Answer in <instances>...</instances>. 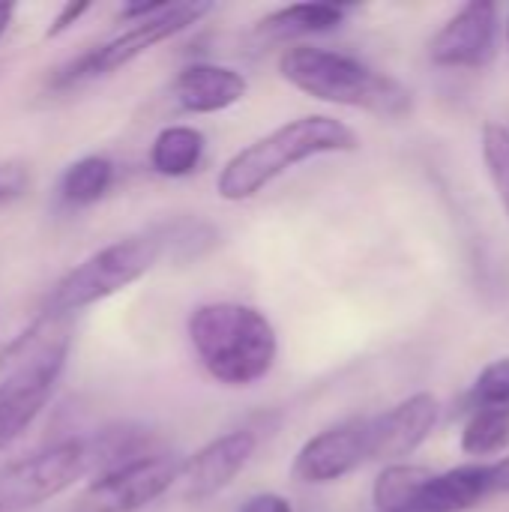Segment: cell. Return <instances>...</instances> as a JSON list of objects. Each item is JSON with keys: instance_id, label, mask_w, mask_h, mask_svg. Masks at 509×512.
<instances>
[{"instance_id": "6da1fadb", "label": "cell", "mask_w": 509, "mask_h": 512, "mask_svg": "<svg viewBox=\"0 0 509 512\" xmlns=\"http://www.w3.org/2000/svg\"><path fill=\"white\" fill-rule=\"evenodd\" d=\"M360 147V135L330 114H306L282 123L270 135L237 150L216 177L219 198L240 204L264 192L285 171L327 153H351Z\"/></svg>"}, {"instance_id": "7a4b0ae2", "label": "cell", "mask_w": 509, "mask_h": 512, "mask_svg": "<svg viewBox=\"0 0 509 512\" xmlns=\"http://www.w3.org/2000/svg\"><path fill=\"white\" fill-rule=\"evenodd\" d=\"M186 333L204 372L225 387L258 384L279 357L276 327L246 303H204L189 315Z\"/></svg>"}, {"instance_id": "3957f363", "label": "cell", "mask_w": 509, "mask_h": 512, "mask_svg": "<svg viewBox=\"0 0 509 512\" xmlns=\"http://www.w3.org/2000/svg\"><path fill=\"white\" fill-rule=\"evenodd\" d=\"M279 75L318 102L357 108L390 120L408 117L414 108V93L399 78L330 48L288 45L279 54Z\"/></svg>"}, {"instance_id": "277c9868", "label": "cell", "mask_w": 509, "mask_h": 512, "mask_svg": "<svg viewBox=\"0 0 509 512\" xmlns=\"http://www.w3.org/2000/svg\"><path fill=\"white\" fill-rule=\"evenodd\" d=\"M72 348L69 321L39 315L3 354L0 378V453L9 450L48 405Z\"/></svg>"}, {"instance_id": "5b68a950", "label": "cell", "mask_w": 509, "mask_h": 512, "mask_svg": "<svg viewBox=\"0 0 509 512\" xmlns=\"http://www.w3.org/2000/svg\"><path fill=\"white\" fill-rule=\"evenodd\" d=\"M159 261V246L147 231L120 237L75 264L72 270H66L45 294L42 315L69 321L75 312L126 291L129 285L144 279Z\"/></svg>"}, {"instance_id": "8992f818", "label": "cell", "mask_w": 509, "mask_h": 512, "mask_svg": "<svg viewBox=\"0 0 509 512\" xmlns=\"http://www.w3.org/2000/svg\"><path fill=\"white\" fill-rule=\"evenodd\" d=\"M213 6L210 3H165L156 15L135 21L129 30H123L120 36L84 51L81 57L69 60L66 66H60L51 78L54 87L66 90L75 87L87 78H99V75H111L123 66H129L132 60H138L141 54H147L150 48L180 36L183 30L195 27Z\"/></svg>"}, {"instance_id": "52a82bcc", "label": "cell", "mask_w": 509, "mask_h": 512, "mask_svg": "<svg viewBox=\"0 0 509 512\" xmlns=\"http://www.w3.org/2000/svg\"><path fill=\"white\" fill-rule=\"evenodd\" d=\"M90 474L84 438H66L0 468V512L42 507Z\"/></svg>"}, {"instance_id": "ba28073f", "label": "cell", "mask_w": 509, "mask_h": 512, "mask_svg": "<svg viewBox=\"0 0 509 512\" xmlns=\"http://www.w3.org/2000/svg\"><path fill=\"white\" fill-rule=\"evenodd\" d=\"M183 459L147 453L135 462L99 474L78 501V512H138L159 501L180 480Z\"/></svg>"}, {"instance_id": "9c48e42d", "label": "cell", "mask_w": 509, "mask_h": 512, "mask_svg": "<svg viewBox=\"0 0 509 512\" xmlns=\"http://www.w3.org/2000/svg\"><path fill=\"white\" fill-rule=\"evenodd\" d=\"M498 54V6L474 0L456 9L453 18L429 42V60L441 69H483Z\"/></svg>"}, {"instance_id": "30bf717a", "label": "cell", "mask_w": 509, "mask_h": 512, "mask_svg": "<svg viewBox=\"0 0 509 512\" xmlns=\"http://www.w3.org/2000/svg\"><path fill=\"white\" fill-rule=\"evenodd\" d=\"M441 420V402L435 393H414L378 417H366L369 462H402L417 453Z\"/></svg>"}, {"instance_id": "8fae6325", "label": "cell", "mask_w": 509, "mask_h": 512, "mask_svg": "<svg viewBox=\"0 0 509 512\" xmlns=\"http://www.w3.org/2000/svg\"><path fill=\"white\" fill-rule=\"evenodd\" d=\"M369 462L366 447V417L345 420L339 426H330L318 435H312L297 459H294V480L306 486H330L354 474Z\"/></svg>"}, {"instance_id": "7c38bea8", "label": "cell", "mask_w": 509, "mask_h": 512, "mask_svg": "<svg viewBox=\"0 0 509 512\" xmlns=\"http://www.w3.org/2000/svg\"><path fill=\"white\" fill-rule=\"evenodd\" d=\"M255 450H258V435L249 429H234L213 438L195 456L183 459L180 480H177L183 486V498L192 504L216 498L240 477V471L252 462Z\"/></svg>"}, {"instance_id": "4fadbf2b", "label": "cell", "mask_w": 509, "mask_h": 512, "mask_svg": "<svg viewBox=\"0 0 509 512\" xmlns=\"http://www.w3.org/2000/svg\"><path fill=\"white\" fill-rule=\"evenodd\" d=\"M249 90V81L234 66L189 63L177 72L171 93L186 114H219L237 105Z\"/></svg>"}, {"instance_id": "5bb4252c", "label": "cell", "mask_w": 509, "mask_h": 512, "mask_svg": "<svg viewBox=\"0 0 509 512\" xmlns=\"http://www.w3.org/2000/svg\"><path fill=\"white\" fill-rule=\"evenodd\" d=\"M489 495V465L468 462L444 474H432L414 504V512H465L483 504Z\"/></svg>"}, {"instance_id": "9a60e30c", "label": "cell", "mask_w": 509, "mask_h": 512, "mask_svg": "<svg viewBox=\"0 0 509 512\" xmlns=\"http://www.w3.org/2000/svg\"><path fill=\"white\" fill-rule=\"evenodd\" d=\"M348 6L339 3H294L270 12L267 18L258 21L255 33L273 42H288L297 36H315V33H330L345 24Z\"/></svg>"}, {"instance_id": "2e32d148", "label": "cell", "mask_w": 509, "mask_h": 512, "mask_svg": "<svg viewBox=\"0 0 509 512\" xmlns=\"http://www.w3.org/2000/svg\"><path fill=\"white\" fill-rule=\"evenodd\" d=\"M204 150H207V138L201 129L186 126V123H174V126L159 129V135L153 138L150 168L159 177H171V180L189 177L201 165Z\"/></svg>"}, {"instance_id": "e0dca14e", "label": "cell", "mask_w": 509, "mask_h": 512, "mask_svg": "<svg viewBox=\"0 0 509 512\" xmlns=\"http://www.w3.org/2000/svg\"><path fill=\"white\" fill-rule=\"evenodd\" d=\"M147 234L156 240L159 258H171V261H195L219 243V231L198 216H174L156 222L147 228Z\"/></svg>"}, {"instance_id": "ac0fdd59", "label": "cell", "mask_w": 509, "mask_h": 512, "mask_svg": "<svg viewBox=\"0 0 509 512\" xmlns=\"http://www.w3.org/2000/svg\"><path fill=\"white\" fill-rule=\"evenodd\" d=\"M432 474L435 471H429L423 465H408V462L384 465V471L375 477V486H372V504L378 507V512L414 510V504Z\"/></svg>"}, {"instance_id": "d6986e66", "label": "cell", "mask_w": 509, "mask_h": 512, "mask_svg": "<svg viewBox=\"0 0 509 512\" xmlns=\"http://www.w3.org/2000/svg\"><path fill=\"white\" fill-rule=\"evenodd\" d=\"M114 183V162L108 156H81L60 177V198L69 207H90Z\"/></svg>"}, {"instance_id": "ffe728a7", "label": "cell", "mask_w": 509, "mask_h": 512, "mask_svg": "<svg viewBox=\"0 0 509 512\" xmlns=\"http://www.w3.org/2000/svg\"><path fill=\"white\" fill-rule=\"evenodd\" d=\"M459 447L468 459L483 462L509 450V405L507 408H474Z\"/></svg>"}, {"instance_id": "44dd1931", "label": "cell", "mask_w": 509, "mask_h": 512, "mask_svg": "<svg viewBox=\"0 0 509 512\" xmlns=\"http://www.w3.org/2000/svg\"><path fill=\"white\" fill-rule=\"evenodd\" d=\"M480 147H483L486 174L495 186V195H498L504 213L509 216V126L498 123V120H489L483 126Z\"/></svg>"}, {"instance_id": "7402d4cb", "label": "cell", "mask_w": 509, "mask_h": 512, "mask_svg": "<svg viewBox=\"0 0 509 512\" xmlns=\"http://www.w3.org/2000/svg\"><path fill=\"white\" fill-rule=\"evenodd\" d=\"M474 408H507L509 405V357L486 363L471 390Z\"/></svg>"}, {"instance_id": "603a6c76", "label": "cell", "mask_w": 509, "mask_h": 512, "mask_svg": "<svg viewBox=\"0 0 509 512\" xmlns=\"http://www.w3.org/2000/svg\"><path fill=\"white\" fill-rule=\"evenodd\" d=\"M30 186V171L21 159H0V207L18 201Z\"/></svg>"}, {"instance_id": "cb8c5ba5", "label": "cell", "mask_w": 509, "mask_h": 512, "mask_svg": "<svg viewBox=\"0 0 509 512\" xmlns=\"http://www.w3.org/2000/svg\"><path fill=\"white\" fill-rule=\"evenodd\" d=\"M87 12H90V3H66V6L51 18V24H48L45 36H48V39H54V36L66 33V30H69V27H75Z\"/></svg>"}, {"instance_id": "d4e9b609", "label": "cell", "mask_w": 509, "mask_h": 512, "mask_svg": "<svg viewBox=\"0 0 509 512\" xmlns=\"http://www.w3.org/2000/svg\"><path fill=\"white\" fill-rule=\"evenodd\" d=\"M237 512H294V507H291V501H288L285 495H276V492H258V495L246 498Z\"/></svg>"}, {"instance_id": "484cf974", "label": "cell", "mask_w": 509, "mask_h": 512, "mask_svg": "<svg viewBox=\"0 0 509 512\" xmlns=\"http://www.w3.org/2000/svg\"><path fill=\"white\" fill-rule=\"evenodd\" d=\"M489 489L492 495H509V456L489 465Z\"/></svg>"}, {"instance_id": "4316f807", "label": "cell", "mask_w": 509, "mask_h": 512, "mask_svg": "<svg viewBox=\"0 0 509 512\" xmlns=\"http://www.w3.org/2000/svg\"><path fill=\"white\" fill-rule=\"evenodd\" d=\"M12 18H15V6H12V3H0V39H3V33L9 30Z\"/></svg>"}, {"instance_id": "83f0119b", "label": "cell", "mask_w": 509, "mask_h": 512, "mask_svg": "<svg viewBox=\"0 0 509 512\" xmlns=\"http://www.w3.org/2000/svg\"><path fill=\"white\" fill-rule=\"evenodd\" d=\"M507 42H509V18H507Z\"/></svg>"}, {"instance_id": "f1b7e54d", "label": "cell", "mask_w": 509, "mask_h": 512, "mask_svg": "<svg viewBox=\"0 0 509 512\" xmlns=\"http://www.w3.org/2000/svg\"><path fill=\"white\" fill-rule=\"evenodd\" d=\"M405 512H414V510H405Z\"/></svg>"}]
</instances>
